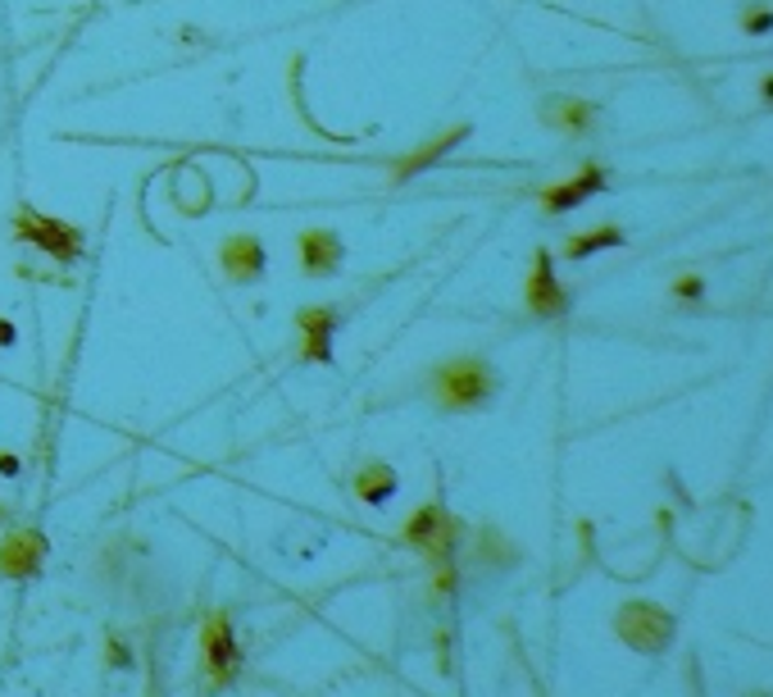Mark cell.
I'll return each instance as SVG.
<instances>
[{
  "mask_svg": "<svg viewBox=\"0 0 773 697\" xmlns=\"http://www.w3.org/2000/svg\"><path fill=\"white\" fill-rule=\"evenodd\" d=\"M219 265L228 269V279H237V283L260 279V274H264V247H260V237L232 233L224 247H219Z\"/></svg>",
  "mask_w": 773,
  "mask_h": 697,
  "instance_id": "9",
  "label": "cell"
},
{
  "mask_svg": "<svg viewBox=\"0 0 773 697\" xmlns=\"http://www.w3.org/2000/svg\"><path fill=\"white\" fill-rule=\"evenodd\" d=\"M673 296H683V301H701V296H705V283H701L696 274H687V279H678V283H673Z\"/></svg>",
  "mask_w": 773,
  "mask_h": 697,
  "instance_id": "17",
  "label": "cell"
},
{
  "mask_svg": "<svg viewBox=\"0 0 773 697\" xmlns=\"http://www.w3.org/2000/svg\"><path fill=\"white\" fill-rule=\"evenodd\" d=\"M614 633L624 639L633 652H664L673 643V616L656 602H624L614 611Z\"/></svg>",
  "mask_w": 773,
  "mask_h": 697,
  "instance_id": "2",
  "label": "cell"
},
{
  "mask_svg": "<svg viewBox=\"0 0 773 697\" xmlns=\"http://www.w3.org/2000/svg\"><path fill=\"white\" fill-rule=\"evenodd\" d=\"M464 137H469V124H455L451 133H442V137H432L428 146H419V150H414V156H406V160H400V165L391 169V178H396V183H400V178H410V173H419V169H428L432 160H437V156H446V150H451V146H459Z\"/></svg>",
  "mask_w": 773,
  "mask_h": 697,
  "instance_id": "14",
  "label": "cell"
},
{
  "mask_svg": "<svg viewBox=\"0 0 773 697\" xmlns=\"http://www.w3.org/2000/svg\"><path fill=\"white\" fill-rule=\"evenodd\" d=\"M0 474H19V461L14 457H0Z\"/></svg>",
  "mask_w": 773,
  "mask_h": 697,
  "instance_id": "19",
  "label": "cell"
},
{
  "mask_svg": "<svg viewBox=\"0 0 773 697\" xmlns=\"http://www.w3.org/2000/svg\"><path fill=\"white\" fill-rule=\"evenodd\" d=\"M741 27H747V33H773V10L769 5H747L741 10Z\"/></svg>",
  "mask_w": 773,
  "mask_h": 697,
  "instance_id": "16",
  "label": "cell"
},
{
  "mask_svg": "<svg viewBox=\"0 0 773 697\" xmlns=\"http://www.w3.org/2000/svg\"><path fill=\"white\" fill-rule=\"evenodd\" d=\"M751 697H769V693H751Z\"/></svg>",
  "mask_w": 773,
  "mask_h": 697,
  "instance_id": "21",
  "label": "cell"
},
{
  "mask_svg": "<svg viewBox=\"0 0 773 697\" xmlns=\"http://www.w3.org/2000/svg\"><path fill=\"white\" fill-rule=\"evenodd\" d=\"M565 306H569V296H565L560 279H555V269H550V251H537L533 274H528V311L550 319V315H565Z\"/></svg>",
  "mask_w": 773,
  "mask_h": 697,
  "instance_id": "7",
  "label": "cell"
},
{
  "mask_svg": "<svg viewBox=\"0 0 773 697\" xmlns=\"http://www.w3.org/2000/svg\"><path fill=\"white\" fill-rule=\"evenodd\" d=\"M296 328H300V360H315V366H328L332 360V306H309L296 315Z\"/></svg>",
  "mask_w": 773,
  "mask_h": 697,
  "instance_id": "10",
  "label": "cell"
},
{
  "mask_svg": "<svg viewBox=\"0 0 773 697\" xmlns=\"http://www.w3.org/2000/svg\"><path fill=\"white\" fill-rule=\"evenodd\" d=\"M497 392V374L478 356H455L442 370H432V402L442 411H474L487 406Z\"/></svg>",
  "mask_w": 773,
  "mask_h": 697,
  "instance_id": "1",
  "label": "cell"
},
{
  "mask_svg": "<svg viewBox=\"0 0 773 697\" xmlns=\"http://www.w3.org/2000/svg\"><path fill=\"white\" fill-rule=\"evenodd\" d=\"M455 538H459V525L446 515L442 502H428L410 515V525L400 529V542H410V548H419L432 565H442L451 561V548H455Z\"/></svg>",
  "mask_w": 773,
  "mask_h": 697,
  "instance_id": "3",
  "label": "cell"
},
{
  "mask_svg": "<svg viewBox=\"0 0 773 697\" xmlns=\"http://www.w3.org/2000/svg\"><path fill=\"white\" fill-rule=\"evenodd\" d=\"M300 265H305V274H309V279L332 274V269L342 265V241H337L328 228H309V233H300Z\"/></svg>",
  "mask_w": 773,
  "mask_h": 697,
  "instance_id": "11",
  "label": "cell"
},
{
  "mask_svg": "<svg viewBox=\"0 0 773 697\" xmlns=\"http://www.w3.org/2000/svg\"><path fill=\"white\" fill-rule=\"evenodd\" d=\"M46 561V538L37 529H10L0 538V580H27Z\"/></svg>",
  "mask_w": 773,
  "mask_h": 697,
  "instance_id": "5",
  "label": "cell"
},
{
  "mask_svg": "<svg viewBox=\"0 0 773 697\" xmlns=\"http://www.w3.org/2000/svg\"><path fill=\"white\" fill-rule=\"evenodd\" d=\"M764 101H773V74L764 78Z\"/></svg>",
  "mask_w": 773,
  "mask_h": 697,
  "instance_id": "20",
  "label": "cell"
},
{
  "mask_svg": "<svg viewBox=\"0 0 773 697\" xmlns=\"http://www.w3.org/2000/svg\"><path fill=\"white\" fill-rule=\"evenodd\" d=\"M14 233L23 241H33V247H42L46 256H55L59 265H73L82 256V233L65 220H50V215H37V210H19L14 215Z\"/></svg>",
  "mask_w": 773,
  "mask_h": 697,
  "instance_id": "4",
  "label": "cell"
},
{
  "mask_svg": "<svg viewBox=\"0 0 773 697\" xmlns=\"http://www.w3.org/2000/svg\"><path fill=\"white\" fill-rule=\"evenodd\" d=\"M592 119H596V105H592V101H578V97H555V101H546V124L560 128V133H569V137H578V133L592 128Z\"/></svg>",
  "mask_w": 773,
  "mask_h": 697,
  "instance_id": "12",
  "label": "cell"
},
{
  "mask_svg": "<svg viewBox=\"0 0 773 697\" xmlns=\"http://www.w3.org/2000/svg\"><path fill=\"white\" fill-rule=\"evenodd\" d=\"M601 188H605V169H601V165H582L578 178H569V183L542 192V210H546V215H565V210L582 205L587 196L601 192Z\"/></svg>",
  "mask_w": 773,
  "mask_h": 697,
  "instance_id": "8",
  "label": "cell"
},
{
  "mask_svg": "<svg viewBox=\"0 0 773 697\" xmlns=\"http://www.w3.org/2000/svg\"><path fill=\"white\" fill-rule=\"evenodd\" d=\"M618 241H624V233H618V228H592V233H582V237H569L565 241V256L582 260V256H592L601 247H618Z\"/></svg>",
  "mask_w": 773,
  "mask_h": 697,
  "instance_id": "15",
  "label": "cell"
},
{
  "mask_svg": "<svg viewBox=\"0 0 773 697\" xmlns=\"http://www.w3.org/2000/svg\"><path fill=\"white\" fill-rule=\"evenodd\" d=\"M396 488H400V479H396V470L383 465V461H368V465H360V474H355V497L368 502V506L391 502Z\"/></svg>",
  "mask_w": 773,
  "mask_h": 697,
  "instance_id": "13",
  "label": "cell"
},
{
  "mask_svg": "<svg viewBox=\"0 0 773 697\" xmlns=\"http://www.w3.org/2000/svg\"><path fill=\"white\" fill-rule=\"evenodd\" d=\"M10 342H14V324L0 319V347H10Z\"/></svg>",
  "mask_w": 773,
  "mask_h": 697,
  "instance_id": "18",
  "label": "cell"
},
{
  "mask_svg": "<svg viewBox=\"0 0 773 697\" xmlns=\"http://www.w3.org/2000/svg\"><path fill=\"white\" fill-rule=\"evenodd\" d=\"M201 652H205V671L214 684H228L237 671V639H232V625L228 616H209L201 629Z\"/></svg>",
  "mask_w": 773,
  "mask_h": 697,
  "instance_id": "6",
  "label": "cell"
}]
</instances>
